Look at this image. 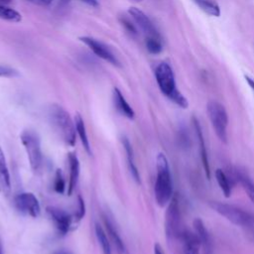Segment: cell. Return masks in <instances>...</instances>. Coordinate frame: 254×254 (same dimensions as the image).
<instances>
[{
    "instance_id": "cell-31",
    "label": "cell",
    "mask_w": 254,
    "mask_h": 254,
    "mask_svg": "<svg viewBox=\"0 0 254 254\" xmlns=\"http://www.w3.org/2000/svg\"><path fill=\"white\" fill-rule=\"evenodd\" d=\"M39 6H49L54 0H28Z\"/></svg>"
},
{
    "instance_id": "cell-16",
    "label": "cell",
    "mask_w": 254,
    "mask_h": 254,
    "mask_svg": "<svg viewBox=\"0 0 254 254\" xmlns=\"http://www.w3.org/2000/svg\"><path fill=\"white\" fill-rule=\"evenodd\" d=\"M193 228H194V232L197 234V236L200 240L204 254H213L210 236L200 218H195L193 220Z\"/></svg>"
},
{
    "instance_id": "cell-27",
    "label": "cell",
    "mask_w": 254,
    "mask_h": 254,
    "mask_svg": "<svg viewBox=\"0 0 254 254\" xmlns=\"http://www.w3.org/2000/svg\"><path fill=\"white\" fill-rule=\"evenodd\" d=\"M54 189L58 193H63L65 190V182L61 170H57L55 175V182H54Z\"/></svg>"
},
{
    "instance_id": "cell-9",
    "label": "cell",
    "mask_w": 254,
    "mask_h": 254,
    "mask_svg": "<svg viewBox=\"0 0 254 254\" xmlns=\"http://www.w3.org/2000/svg\"><path fill=\"white\" fill-rule=\"evenodd\" d=\"M79 40L84 43L97 57H99L100 59L114 64V65H119L120 63L117 60V58L114 56V54L110 51V49L103 44L102 42L91 38V37H81L79 38Z\"/></svg>"
},
{
    "instance_id": "cell-19",
    "label": "cell",
    "mask_w": 254,
    "mask_h": 254,
    "mask_svg": "<svg viewBox=\"0 0 254 254\" xmlns=\"http://www.w3.org/2000/svg\"><path fill=\"white\" fill-rule=\"evenodd\" d=\"M74 125H75V130L76 133L80 139V142L83 146V148L85 149V151L87 152V154L91 155V149H90V144H89V140L87 137V133H86V129H85V125H84V121L82 119V117L80 116V114H76L74 116Z\"/></svg>"
},
{
    "instance_id": "cell-5",
    "label": "cell",
    "mask_w": 254,
    "mask_h": 254,
    "mask_svg": "<svg viewBox=\"0 0 254 254\" xmlns=\"http://www.w3.org/2000/svg\"><path fill=\"white\" fill-rule=\"evenodd\" d=\"M20 139L26 151L31 169L35 173L39 172L43 165V154L41 148V139L38 133L27 129L21 133Z\"/></svg>"
},
{
    "instance_id": "cell-4",
    "label": "cell",
    "mask_w": 254,
    "mask_h": 254,
    "mask_svg": "<svg viewBox=\"0 0 254 254\" xmlns=\"http://www.w3.org/2000/svg\"><path fill=\"white\" fill-rule=\"evenodd\" d=\"M209 205L214 211L237 226L248 228L254 223V214L236 205L223 203L220 201H210Z\"/></svg>"
},
{
    "instance_id": "cell-34",
    "label": "cell",
    "mask_w": 254,
    "mask_h": 254,
    "mask_svg": "<svg viewBox=\"0 0 254 254\" xmlns=\"http://www.w3.org/2000/svg\"><path fill=\"white\" fill-rule=\"evenodd\" d=\"M245 79H246L247 83L249 84V86L251 87V89L254 91V79L249 77V76H247V75H245Z\"/></svg>"
},
{
    "instance_id": "cell-35",
    "label": "cell",
    "mask_w": 254,
    "mask_h": 254,
    "mask_svg": "<svg viewBox=\"0 0 254 254\" xmlns=\"http://www.w3.org/2000/svg\"><path fill=\"white\" fill-rule=\"evenodd\" d=\"M11 2H12V0H0V4H2V5H7Z\"/></svg>"
},
{
    "instance_id": "cell-21",
    "label": "cell",
    "mask_w": 254,
    "mask_h": 254,
    "mask_svg": "<svg viewBox=\"0 0 254 254\" xmlns=\"http://www.w3.org/2000/svg\"><path fill=\"white\" fill-rule=\"evenodd\" d=\"M0 184L5 190H10V175L7 167L6 158L2 148L0 147Z\"/></svg>"
},
{
    "instance_id": "cell-28",
    "label": "cell",
    "mask_w": 254,
    "mask_h": 254,
    "mask_svg": "<svg viewBox=\"0 0 254 254\" xmlns=\"http://www.w3.org/2000/svg\"><path fill=\"white\" fill-rule=\"evenodd\" d=\"M84 214H85L84 200H83V198L80 195H78V197H77V209H76V211L74 213V217H75L74 219L80 220V219L83 218Z\"/></svg>"
},
{
    "instance_id": "cell-24",
    "label": "cell",
    "mask_w": 254,
    "mask_h": 254,
    "mask_svg": "<svg viewBox=\"0 0 254 254\" xmlns=\"http://www.w3.org/2000/svg\"><path fill=\"white\" fill-rule=\"evenodd\" d=\"M192 1L204 13H206L210 16H213V17H219L220 8L214 1H212V0H192Z\"/></svg>"
},
{
    "instance_id": "cell-29",
    "label": "cell",
    "mask_w": 254,
    "mask_h": 254,
    "mask_svg": "<svg viewBox=\"0 0 254 254\" xmlns=\"http://www.w3.org/2000/svg\"><path fill=\"white\" fill-rule=\"evenodd\" d=\"M18 74L19 73L15 68L0 64V77H14Z\"/></svg>"
},
{
    "instance_id": "cell-36",
    "label": "cell",
    "mask_w": 254,
    "mask_h": 254,
    "mask_svg": "<svg viewBox=\"0 0 254 254\" xmlns=\"http://www.w3.org/2000/svg\"><path fill=\"white\" fill-rule=\"evenodd\" d=\"M54 254H71V253L67 252V251H59V252H56Z\"/></svg>"
},
{
    "instance_id": "cell-14",
    "label": "cell",
    "mask_w": 254,
    "mask_h": 254,
    "mask_svg": "<svg viewBox=\"0 0 254 254\" xmlns=\"http://www.w3.org/2000/svg\"><path fill=\"white\" fill-rule=\"evenodd\" d=\"M67 161H68V169H69V180H68V186H67V193L70 195L78 182L79 161H78L77 156L74 153H68Z\"/></svg>"
},
{
    "instance_id": "cell-22",
    "label": "cell",
    "mask_w": 254,
    "mask_h": 254,
    "mask_svg": "<svg viewBox=\"0 0 254 254\" xmlns=\"http://www.w3.org/2000/svg\"><path fill=\"white\" fill-rule=\"evenodd\" d=\"M95 235L101 247L102 254H111V245H110V240L108 238V235L98 223H95Z\"/></svg>"
},
{
    "instance_id": "cell-13",
    "label": "cell",
    "mask_w": 254,
    "mask_h": 254,
    "mask_svg": "<svg viewBox=\"0 0 254 254\" xmlns=\"http://www.w3.org/2000/svg\"><path fill=\"white\" fill-rule=\"evenodd\" d=\"M180 238L183 242L184 254H199L201 243L195 232L185 230L181 233Z\"/></svg>"
},
{
    "instance_id": "cell-30",
    "label": "cell",
    "mask_w": 254,
    "mask_h": 254,
    "mask_svg": "<svg viewBox=\"0 0 254 254\" xmlns=\"http://www.w3.org/2000/svg\"><path fill=\"white\" fill-rule=\"evenodd\" d=\"M121 23L122 25L125 27V29L132 35H136L137 34V29L135 27V24H133L129 19L123 17L121 18Z\"/></svg>"
},
{
    "instance_id": "cell-6",
    "label": "cell",
    "mask_w": 254,
    "mask_h": 254,
    "mask_svg": "<svg viewBox=\"0 0 254 254\" xmlns=\"http://www.w3.org/2000/svg\"><path fill=\"white\" fill-rule=\"evenodd\" d=\"M208 118L212 125V128L222 143L227 142V124L228 116L224 106L214 100H211L207 103L206 106Z\"/></svg>"
},
{
    "instance_id": "cell-38",
    "label": "cell",
    "mask_w": 254,
    "mask_h": 254,
    "mask_svg": "<svg viewBox=\"0 0 254 254\" xmlns=\"http://www.w3.org/2000/svg\"><path fill=\"white\" fill-rule=\"evenodd\" d=\"M133 1H136V2H141L142 0H133Z\"/></svg>"
},
{
    "instance_id": "cell-25",
    "label": "cell",
    "mask_w": 254,
    "mask_h": 254,
    "mask_svg": "<svg viewBox=\"0 0 254 254\" xmlns=\"http://www.w3.org/2000/svg\"><path fill=\"white\" fill-rule=\"evenodd\" d=\"M0 19L9 22H20L22 20V16L15 9L0 4Z\"/></svg>"
},
{
    "instance_id": "cell-23",
    "label": "cell",
    "mask_w": 254,
    "mask_h": 254,
    "mask_svg": "<svg viewBox=\"0 0 254 254\" xmlns=\"http://www.w3.org/2000/svg\"><path fill=\"white\" fill-rule=\"evenodd\" d=\"M234 178L236 179L237 182H239L242 185V188L246 191L248 197L254 203V183L251 181V179L247 175L238 171L235 172Z\"/></svg>"
},
{
    "instance_id": "cell-3",
    "label": "cell",
    "mask_w": 254,
    "mask_h": 254,
    "mask_svg": "<svg viewBox=\"0 0 254 254\" xmlns=\"http://www.w3.org/2000/svg\"><path fill=\"white\" fill-rule=\"evenodd\" d=\"M155 76L160 90L168 98L182 108L188 107V100L177 88L173 68L168 63L163 62L157 65L155 69Z\"/></svg>"
},
{
    "instance_id": "cell-11",
    "label": "cell",
    "mask_w": 254,
    "mask_h": 254,
    "mask_svg": "<svg viewBox=\"0 0 254 254\" xmlns=\"http://www.w3.org/2000/svg\"><path fill=\"white\" fill-rule=\"evenodd\" d=\"M47 212L52 218L55 227L60 234L64 235L69 231L72 223V217L66 211L56 206H48Z\"/></svg>"
},
{
    "instance_id": "cell-2",
    "label": "cell",
    "mask_w": 254,
    "mask_h": 254,
    "mask_svg": "<svg viewBox=\"0 0 254 254\" xmlns=\"http://www.w3.org/2000/svg\"><path fill=\"white\" fill-rule=\"evenodd\" d=\"M49 118L52 127L58 137L67 146L75 144V125L68 112L59 104H53L49 108Z\"/></svg>"
},
{
    "instance_id": "cell-20",
    "label": "cell",
    "mask_w": 254,
    "mask_h": 254,
    "mask_svg": "<svg viewBox=\"0 0 254 254\" xmlns=\"http://www.w3.org/2000/svg\"><path fill=\"white\" fill-rule=\"evenodd\" d=\"M215 179L224 196L229 197L231 195V181H229V177L223 170L217 169L215 171Z\"/></svg>"
},
{
    "instance_id": "cell-17",
    "label": "cell",
    "mask_w": 254,
    "mask_h": 254,
    "mask_svg": "<svg viewBox=\"0 0 254 254\" xmlns=\"http://www.w3.org/2000/svg\"><path fill=\"white\" fill-rule=\"evenodd\" d=\"M103 221H104V225H105V229H106V233L109 237V240L113 243L116 251L118 254H124L125 253V246L124 243L116 229V227L114 226L113 222L109 219L108 216L104 215L103 216Z\"/></svg>"
},
{
    "instance_id": "cell-15",
    "label": "cell",
    "mask_w": 254,
    "mask_h": 254,
    "mask_svg": "<svg viewBox=\"0 0 254 254\" xmlns=\"http://www.w3.org/2000/svg\"><path fill=\"white\" fill-rule=\"evenodd\" d=\"M112 98H113L114 106L120 114H122L123 116H125L129 119L134 118L135 112H134L133 108L129 105V103L127 102V100L125 99V97L123 96V94L121 93V91L117 87H115L113 89Z\"/></svg>"
},
{
    "instance_id": "cell-37",
    "label": "cell",
    "mask_w": 254,
    "mask_h": 254,
    "mask_svg": "<svg viewBox=\"0 0 254 254\" xmlns=\"http://www.w3.org/2000/svg\"><path fill=\"white\" fill-rule=\"evenodd\" d=\"M0 254H4V251H3V245H2L1 238H0Z\"/></svg>"
},
{
    "instance_id": "cell-8",
    "label": "cell",
    "mask_w": 254,
    "mask_h": 254,
    "mask_svg": "<svg viewBox=\"0 0 254 254\" xmlns=\"http://www.w3.org/2000/svg\"><path fill=\"white\" fill-rule=\"evenodd\" d=\"M16 208L23 214L31 217H38L41 212V206L38 198L32 192H21L14 198Z\"/></svg>"
},
{
    "instance_id": "cell-33",
    "label": "cell",
    "mask_w": 254,
    "mask_h": 254,
    "mask_svg": "<svg viewBox=\"0 0 254 254\" xmlns=\"http://www.w3.org/2000/svg\"><path fill=\"white\" fill-rule=\"evenodd\" d=\"M80 1H82V2H84V3H86V4H88V5H90V6H92V7L98 6L97 0H80Z\"/></svg>"
},
{
    "instance_id": "cell-18",
    "label": "cell",
    "mask_w": 254,
    "mask_h": 254,
    "mask_svg": "<svg viewBox=\"0 0 254 254\" xmlns=\"http://www.w3.org/2000/svg\"><path fill=\"white\" fill-rule=\"evenodd\" d=\"M122 145H123L125 153H126L129 171H130L132 177L134 178V180L137 183H140V175H139V171L137 169V166L135 164L134 153H133V148L131 146V143L129 142V140L126 137H122Z\"/></svg>"
},
{
    "instance_id": "cell-26",
    "label": "cell",
    "mask_w": 254,
    "mask_h": 254,
    "mask_svg": "<svg viewBox=\"0 0 254 254\" xmlns=\"http://www.w3.org/2000/svg\"><path fill=\"white\" fill-rule=\"evenodd\" d=\"M146 48L149 53L157 55L160 54L163 50L162 42L160 37H148L146 38Z\"/></svg>"
},
{
    "instance_id": "cell-12",
    "label": "cell",
    "mask_w": 254,
    "mask_h": 254,
    "mask_svg": "<svg viewBox=\"0 0 254 254\" xmlns=\"http://www.w3.org/2000/svg\"><path fill=\"white\" fill-rule=\"evenodd\" d=\"M192 124H193V128H194V131H195V136H196V139H197V143H198L200 158H201L202 166H203V169H204V172H205V176L209 180V178H210V168H209L206 146H205V142H204V138H203V135H202L200 124L194 116H192Z\"/></svg>"
},
{
    "instance_id": "cell-32",
    "label": "cell",
    "mask_w": 254,
    "mask_h": 254,
    "mask_svg": "<svg viewBox=\"0 0 254 254\" xmlns=\"http://www.w3.org/2000/svg\"><path fill=\"white\" fill-rule=\"evenodd\" d=\"M154 254H164L161 245L158 243H156L154 246Z\"/></svg>"
},
{
    "instance_id": "cell-7",
    "label": "cell",
    "mask_w": 254,
    "mask_h": 254,
    "mask_svg": "<svg viewBox=\"0 0 254 254\" xmlns=\"http://www.w3.org/2000/svg\"><path fill=\"white\" fill-rule=\"evenodd\" d=\"M166 237L169 241H173L181 236V210L180 202L177 193L173 195L168 203V208L165 217Z\"/></svg>"
},
{
    "instance_id": "cell-1",
    "label": "cell",
    "mask_w": 254,
    "mask_h": 254,
    "mask_svg": "<svg viewBox=\"0 0 254 254\" xmlns=\"http://www.w3.org/2000/svg\"><path fill=\"white\" fill-rule=\"evenodd\" d=\"M156 182H155V198L160 206H166L172 199L173 182L168 159L163 153H159L156 159Z\"/></svg>"
},
{
    "instance_id": "cell-10",
    "label": "cell",
    "mask_w": 254,
    "mask_h": 254,
    "mask_svg": "<svg viewBox=\"0 0 254 254\" xmlns=\"http://www.w3.org/2000/svg\"><path fill=\"white\" fill-rule=\"evenodd\" d=\"M133 22L139 27V29L148 37H160L155 25L150 20V18L140 9L136 7H130L128 10Z\"/></svg>"
}]
</instances>
